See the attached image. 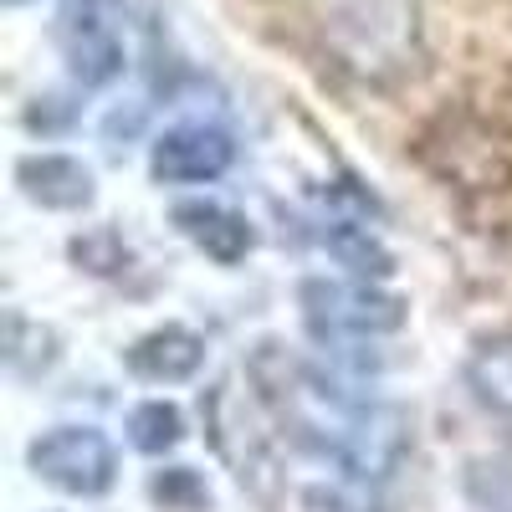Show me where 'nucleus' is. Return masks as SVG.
Returning a JSON list of instances; mask_svg holds the SVG:
<instances>
[{
	"instance_id": "nucleus-1",
	"label": "nucleus",
	"mask_w": 512,
	"mask_h": 512,
	"mask_svg": "<svg viewBox=\"0 0 512 512\" xmlns=\"http://www.w3.org/2000/svg\"><path fill=\"white\" fill-rule=\"evenodd\" d=\"M246 374L256 384L262 410L282 425V436L333 461L354 482H384L405 461L410 425L395 405L349 395L338 379H328L318 364L282 349L277 338L256 344V354L246 359Z\"/></svg>"
},
{
	"instance_id": "nucleus-2",
	"label": "nucleus",
	"mask_w": 512,
	"mask_h": 512,
	"mask_svg": "<svg viewBox=\"0 0 512 512\" xmlns=\"http://www.w3.org/2000/svg\"><path fill=\"white\" fill-rule=\"evenodd\" d=\"M328 41L338 62L364 82H390L415 67L420 52V21L415 0H349L333 11Z\"/></svg>"
},
{
	"instance_id": "nucleus-3",
	"label": "nucleus",
	"mask_w": 512,
	"mask_h": 512,
	"mask_svg": "<svg viewBox=\"0 0 512 512\" xmlns=\"http://www.w3.org/2000/svg\"><path fill=\"white\" fill-rule=\"evenodd\" d=\"M420 159L466 195L512 185V134L482 113H441L420 139Z\"/></svg>"
},
{
	"instance_id": "nucleus-4",
	"label": "nucleus",
	"mask_w": 512,
	"mask_h": 512,
	"mask_svg": "<svg viewBox=\"0 0 512 512\" xmlns=\"http://www.w3.org/2000/svg\"><path fill=\"white\" fill-rule=\"evenodd\" d=\"M297 303L318 344H369L405 323V303L395 292H379L369 282H328L308 277L297 287Z\"/></svg>"
},
{
	"instance_id": "nucleus-5",
	"label": "nucleus",
	"mask_w": 512,
	"mask_h": 512,
	"mask_svg": "<svg viewBox=\"0 0 512 512\" xmlns=\"http://www.w3.org/2000/svg\"><path fill=\"white\" fill-rule=\"evenodd\" d=\"M26 461L41 482L67 497H103L118 482V451L98 425H52L31 441Z\"/></svg>"
},
{
	"instance_id": "nucleus-6",
	"label": "nucleus",
	"mask_w": 512,
	"mask_h": 512,
	"mask_svg": "<svg viewBox=\"0 0 512 512\" xmlns=\"http://www.w3.org/2000/svg\"><path fill=\"white\" fill-rule=\"evenodd\" d=\"M52 41H57V52H62L77 88H108V82H118L123 67H128L123 31H118V21L103 0H67L57 11Z\"/></svg>"
},
{
	"instance_id": "nucleus-7",
	"label": "nucleus",
	"mask_w": 512,
	"mask_h": 512,
	"mask_svg": "<svg viewBox=\"0 0 512 512\" xmlns=\"http://www.w3.org/2000/svg\"><path fill=\"white\" fill-rule=\"evenodd\" d=\"M236 164V139L221 123H175L149 149V169L164 185H205Z\"/></svg>"
},
{
	"instance_id": "nucleus-8",
	"label": "nucleus",
	"mask_w": 512,
	"mask_h": 512,
	"mask_svg": "<svg viewBox=\"0 0 512 512\" xmlns=\"http://www.w3.org/2000/svg\"><path fill=\"white\" fill-rule=\"evenodd\" d=\"M175 226L190 246H200L210 262H221V267H236L241 256L256 246V231L251 221L241 216V210L221 205V200H180L175 205Z\"/></svg>"
},
{
	"instance_id": "nucleus-9",
	"label": "nucleus",
	"mask_w": 512,
	"mask_h": 512,
	"mask_svg": "<svg viewBox=\"0 0 512 512\" xmlns=\"http://www.w3.org/2000/svg\"><path fill=\"white\" fill-rule=\"evenodd\" d=\"M123 364H128V374H139L149 384H180V379H190L205 364V338L180 328V323H164V328L134 338L128 354H123Z\"/></svg>"
},
{
	"instance_id": "nucleus-10",
	"label": "nucleus",
	"mask_w": 512,
	"mask_h": 512,
	"mask_svg": "<svg viewBox=\"0 0 512 512\" xmlns=\"http://www.w3.org/2000/svg\"><path fill=\"white\" fill-rule=\"evenodd\" d=\"M16 185L47 210H82L93 200V169L72 154H26L16 164Z\"/></svg>"
},
{
	"instance_id": "nucleus-11",
	"label": "nucleus",
	"mask_w": 512,
	"mask_h": 512,
	"mask_svg": "<svg viewBox=\"0 0 512 512\" xmlns=\"http://www.w3.org/2000/svg\"><path fill=\"white\" fill-rule=\"evenodd\" d=\"M466 384H472V395L487 410L512 415V333H492L472 349V359H466Z\"/></svg>"
},
{
	"instance_id": "nucleus-12",
	"label": "nucleus",
	"mask_w": 512,
	"mask_h": 512,
	"mask_svg": "<svg viewBox=\"0 0 512 512\" xmlns=\"http://www.w3.org/2000/svg\"><path fill=\"white\" fill-rule=\"evenodd\" d=\"M328 251L338 256L344 267H354L359 277H384L395 262H390V251L379 246L374 226L369 221H354V216H328V231H323Z\"/></svg>"
},
{
	"instance_id": "nucleus-13",
	"label": "nucleus",
	"mask_w": 512,
	"mask_h": 512,
	"mask_svg": "<svg viewBox=\"0 0 512 512\" xmlns=\"http://www.w3.org/2000/svg\"><path fill=\"white\" fill-rule=\"evenodd\" d=\"M128 441H134L144 456L175 451L185 441V415L175 405H164V400H149V405H139L134 415H128Z\"/></svg>"
},
{
	"instance_id": "nucleus-14",
	"label": "nucleus",
	"mask_w": 512,
	"mask_h": 512,
	"mask_svg": "<svg viewBox=\"0 0 512 512\" xmlns=\"http://www.w3.org/2000/svg\"><path fill=\"white\" fill-rule=\"evenodd\" d=\"M6 364H11V374L36 379L41 369H52V364H57V333H52V328H41V323H31V318H21V313H11Z\"/></svg>"
},
{
	"instance_id": "nucleus-15",
	"label": "nucleus",
	"mask_w": 512,
	"mask_h": 512,
	"mask_svg": "<svg viewBox=\"0 0 512 512\" xmlns=\"http://www.w3.org/2000/svg\"><path fill=\"white\" fill-rule=\"evenodd\" d=\"M149 497L164 512H205L210 507V487H205V477L195 472V466H164V472H154Z\"/></svg>"
},
{
	"instance_id": "nucleus-16",
	"label": "nucleus",
	"mask_w": 512,
	"mask_h": 512,
	"mask_svg": "<svg viewBox=\"0 0 512 512\" xmlns=\"http://www.w3.org/2000/svg\"><path fill=\"white\" fill-rule=\"evenodd\" d=\"M466 492H472V502L487 507V512H512V456L477 461L472 472H466Z\"/></svg>"
},
{
	"instance_id": "nucleus-17",
	"label": "nucleus",
	"mask_w": 512,
	"mask_h": 512,
	"mask_svg": "<svg viewBox=\"0 0 512 512\" xmlns=\"http://www.w3.org/2000/svg\"><path fill=\"white\" fill-rule=\"evenodd\" d=\"M72 256L88 272H98V277H113V272H123L128 267V246H123V236L118 231H88V236H77L72 241Z\"/></svg>"
}]
</instances>
